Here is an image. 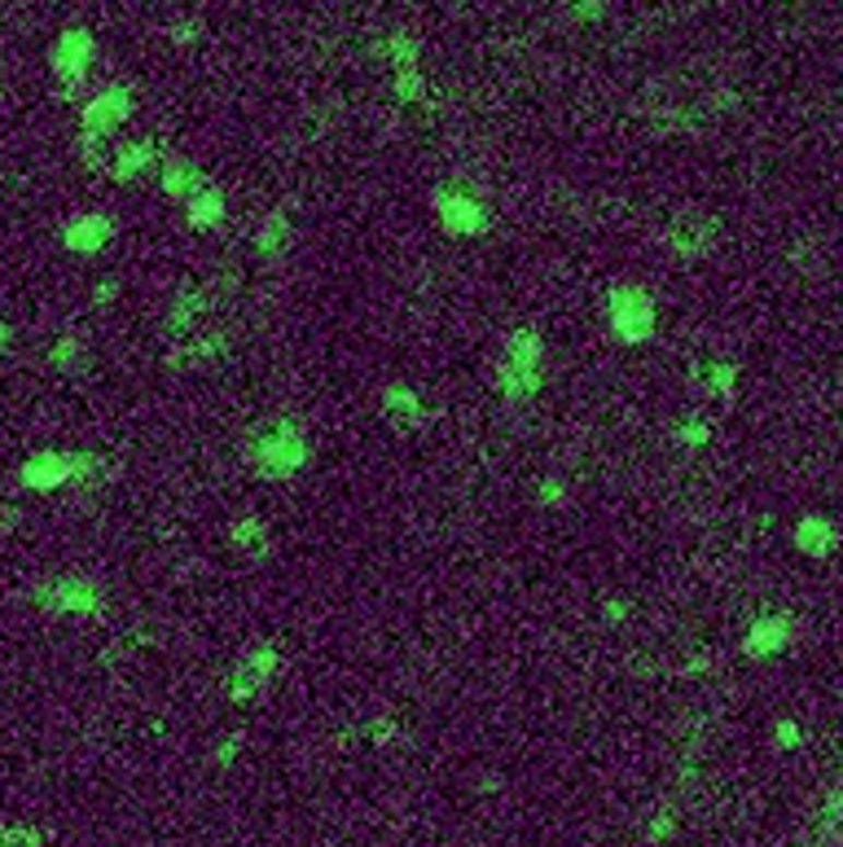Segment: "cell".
Listing matches in <instances>:
<instances>
[{
    "mask_svg": "<svg viewBox=\"0 0 843 847\" xmlns=\"http://www.w3.org/2000/svg\"><path fill=\"white\" fill-rule=\"evenodd\" d=\"M391 93H396V102H405V106L422 102V97H426V75H422V67L396 71V80H391Z\"/></svg>",
    "mask_w": 843,
    "mask_h": 847,
    "instance_id": "cell-24",
    "label": "cell"
},
{
    "mask_svg": "<svg viewBox=\"0 0 843 847\" xmlns=\"http://www.w3.org/2000/svg\"><path fill=\"white\" fill-rule=\"evenodd\" d=\"M545 383V339L531 326H518L501 343V365H496V387L510 404H527Z\"/></svg>",
    "mask_w": 843,
    "mask_h": 847,
    "instance_id": "cell-3",
    "label": "cell"
},
{
    "mask_svg": "<svg viewBox=\"0 0 843 847\" xmlns=\"http://www.w3.org/2000/svg\"><path fill=\"white\" fill-rule=\"evenodd\" d=\"M536 505L540 509H562V505H567V483H562V474H545L536 483Z\"/></svg>",
    "mask_w": 843,
    "mask_h": 847,
    "instance_id": "cell-26",
    "label": "cell"
},
{
    "mask_svg": "<svg viewBox=\"0 0 843 847\" xmlns=\"http://www.w3.org/2000/svg\"><path fill=\"white\" fill-rule=\"evenodd\" d=\"M281 672V650L272 646V642H259V646H250L237 663H233V672H229V703H250V698H259L268 685H272V677Z\"/></svg>",
    "mask_w": 843,
    "mask_h": 847,
    "instance_id": "cell-8",
    "label": "cell"
},
{
    "mask_svg": "<svg viewBox=\"0 0 843 847\" xmlns=\"http://www.w3.org/2000/svg\"><path fill=\"white\" fill-rule=\"evenodd\" d=\"M36 607L45 615H75V620H93L106 611V589L93 576H49L36 585Z\"/></svg>",
    "mask_w": 843,
    "mask_h": 847,
    "instance_id": "cell-5",
    "label": "cell"
},
{
    "mask_svg": "<svg viewBox=\"0 0 843 847\" xmlns=\"http://www.w3.org/2000/svg\"><path fill=\"white\" fill-rule=\"evenodd\" d=\"M132 110H137V97H132L128 84H110V89H102L97 97L84 102V110H80V137H75V150H80L84 167L106 172V154L102 150L132 119Z\"/></svg>",
    "mask_w": 843,
    "mask_h": 847,
    "instance_id": "cell-2",
    "label": "cell"
},
{
    "mask_svg": "<svg viewBox=\"0 0 843 847\" xmlns=\"http://www.w3.org/2000/svg\"><path fill=\"white\" fill-rule=\"evenodd\" d=\"M110 242H115V215L110 211H84V215L67 220V228H62V246L80 259L102 255Z\"/></svg>",
    "mask_w": 843,
    "mask_h": 847,
    "instance_id": "cell-9",
    "label": "cell"
},
{
    "mask_svg": "<svg viewBox=\"0 0 843 847\" xmlns=\"http://www.w3.org/2000/svg\"><path fill=\"white\" fill-rule=\"evenodd\" d=\"M19 522H23V509H19V505H0V540L14 536Z\"/></svg>",
    "mask_w": 843,
    "mask_h": 847,
    "instance_id": "cell-33",
    "label": "cell"
},
{
    "mask_svg": "<svg viewBox=\"0 0 843 847\" xmlns=\"http://www.w3.org/2000/svg\"><path fill=\"white\" fill-rule=\"evenodd\" d=\"M202 180H207V172H198L185 154H163L159 158V189H163V198L185 202Z\"/></svg>",
    "mask_w": 843,
    "mask_h": 847,
    "instance_id": "cell-16",
    "label": "cell"
},
{
    "mask_svg": "<svg viewBox=\"0 0 843 847\" xmlns=\"http://www.w3.org/2000/svg\"><path fill=\"white\" fill-rule=\"evenodd\" d=\"M602 14H607L602 0H585V5H576V19H581V23H594V19H602Z\"/></svg>",
    "mask_w": 843,
    "mask_h": 847,
    "instance_id": "cell-34",
    "label": "cell"
},
{
    "mask_svg": "<svg viewBox=\"0 0 843 847\" xmlns=\"http://www.w3.org/2000/svg\"><path fill=\"white\" fill-rule=\"evenodd\" d=\"M378 58H383L391 71H409V67H418L422 45L409 40V36H387V40H378Z\"/></svg>",
    "mask_w": 843,
    "mask_h": 847,
    "instance_id": "cell-21",
    "label": "cell"
},
{
    "mask_svg": "<svg viewBox=\"0 0 843 847\" xmlns=\"http://www.w3.org/2000/svg\"><path fill=\"white\" fill-rule=\"evenodd\" d=\"M185 220H189V228H198V233H207V228H215V224H224V215H229V198H224V189L207 176L185 202Z\"/></svg>",
    "mask_w": 843,
    "mask_h": 847,
    "instance_id": "cell-14",
    "label": "cell"
},
{
    "mask_svg": "<svg viewBox=\"0 0 843 847\" xmlns=\"http://www.w3.org/2000/svg\"><path fill=\"white\" fill-rule=\"evenodd\" d=\"M0 847H45V834L27 821H0Z\"/></svg>",
    "mask_w": 843,
    "mask_h": 847,
    "instance_id": "cell-25",
    "label": "cell"
},
{
    "mask_svg": "<svg viewBox=\"0 0 843 847\" xmlns=\"http://www.w3.org/2000/svg\"><path fill=\"white\" fill-rule=\"evenodd\" d=\"M672 834H677V812H659L646 830V843H668Z\"/></svg>",
    "mask_w": 843,
    "mask_h": 847,
    "instance_id": "cell-30",
    "label": "cell"
},
{
    "mask_svg": "<svg viewBox=\"0 0 843 847\" xmlns=\"http://www.w3.org/2000/svg\"><path fill=\"white\" fill-rule=\"evenodd\" d=\"M237 751H242V733H229V738H224V742H220V751H215V755H211V764H215V768H229V764H233V755H237Z\"/></svg>",
    "mask_w": 843,
    "mask_h": 847,
    "instance_id": "cell-31",
    "label": "cell"
},
{
    "mask_svg": "<svg viewBox=\"0 0 843 847\" xmlns=\"http://www.w3.org/2000/svg\"><path fill=\"white\" fill-rule=\"evenodd\" d=\"M93 58H97V40L89 27H62L58 40L49 45V71L58 80L62 93H75L89 71H93Z\"/></svg>",
    "mask_w": 843,
    "mask_h": 847,
    "instance_id": "cell-7",
    "label": "cell"
},
{
    "mask_svg": "<svg viewBox=\"0 0 843 847\" xmlns=\"http://www.w3.org/2000/svg\"><path fill=\"white\" fill-rule=\"evenodd\" d=\"M703 383H707L721 400H734V391H738V361H707V365H703Z\"/></svg>",
    "mask_w": 843,
    "mask_h": 847,
    "instance_id": "cell-22",
    "label": "cell"
},
{
    "mask_svg": "<svg viewBox=\"0 0 843 847\" xmlns=\"http://www.w3.org/2000/svg\"><path fill=\"white\" fill-rule=\"evenodd\" d=\"M19 483L27 492H45L49 496V492H58V487L71 483V457L62 448H40V452H32L19 466Z\"/></svg>",
    "mask_w": 843,
    "mask_h": 847,
    "instance_id": "cell-10",
    "label": "cell"
},
{
    "mask_svg": "<svg viewBox=\"0 0 843 847\" xmlns=\"http://www.w3.org/2000/svg\"><path fill=\"white\" fill-rule=\"evenodd\" d=\"M839 808H843V795H839V786H830L826 790V808H821V834H826V843L839 838Z\"/></svg>",
    "mask_w": 843,
    "mask_h": 847,
    "instance_id": "cell-28",
    "label": "cell"
},
{
    "mask_svg": "<svg viewBox=\"0 0 843 847\" xmlns=\"http://www.w3.org/2000/svg\"><path fill=\"white\" fill-rule=\"evenodd\" d=\"M115 299H119V277L97 281V286H93V304H97V308H106V304H115Z\"/></svg>",
    "mask_w": 843,
    "mask_h": 847,
    "instance_id": "cell-32",
    "label": "cell"
},
{
    "mask_svg": "<svg viewBox=\"0 0 843 847\" xmlns=\"http://www.w3.org/2000/svg\"><path fill=\"white\" fill-rule=\"evenodd\" d=\"M10 343H14V326H10L5 317H0V352H5Z\"/></svg>",
    "mask_w": 843,
    "mask_h": 847,
    "instance_id": "cell-36",
    "label": "cell"
},
{
    "mask_svg": "<svg viewBox=\"0 0 843 847\" xmlns=\"http://www.w3.org/2000/svg\"><path fill=\"white\" fill-rule=\"evenodd\" d=\"M716 242H721V220L716 215H681L672 228H668V246L677 250V255H686V259H703V255H712L716 250Z\"/></svg>",
    "mask_w": 843,
    "mask_h": 847,
    "instance_id": "cell-11",
    "label": "cell"
},
{
    "mask_svg": "<svg viewBox=\"0 0 843 847\" xmlns=\"http://www.w3.org/2000/svg\"><path fill=\"white\" fill-rule=\"evenodd\" d=\"M672 439H677L681 448L694 452V448H703V444L712 439V422H707V417H690V422H681V426L672 431Z\"/></svg>",
    "mask_w": 843,
    "mask_h": 847,
    "instance_id": "cell-27",
    "label": "cell"
},
{
    "mask_svg": "<svg viewBox=\"0 0 843 847\" xmlns=\"http://www.w3.org/2000/svg\"><path fill=\"white\" fill-rule=\"evenodd\" d=\"M773 742H777L782 751H799V746H804V729H799V720L782 716V720L773 725Z\"/></svg>",
    "mask_w": 843,
    "mask_h": 847,
    "instance_id": "cell-29",
    "label": "cell"
},
{
    "mask_svg": "<svg viewBox=\"0 0 843 847\" xmlns=\"http://www.w3.org/2000/svg\"><path fill=\"white\" fill-rule=\"evenodd\" d=\"M607 321L611 334L629 348H642L655 339V299L637 281H620V286L607 291Z\"/></svg>",
    "mask_w": 843,
    "mask_h": 847,
    "instance_id": "cell-4",
    "label": "cell"
},
{
    "mask_svg": "<svg viewBox=\"0 0 843 847\" xmlns=\"http://www.w3.org/2000/svg\"><path fill=\"white\" fill-rule=\"evenodd\" d=\"M229 544H233L237 557L259 562V557L272 553V527H268L264 518H237V522L229 527Z\"/></svg>",
    "mask_w": 843,
    "mask_h": 847,
    "instance_id": "cell-18",
    "label": "cell"
},
{
    "mask_svg": "<svg viewBox=\"0 0 843 847\" xmlns=\"http://www.w3.org/2000/svg\"><path fill=\"white\" fill-rule=\"evenodd\" d=\"M795 549L808 557H830L839 549V527L826 514H808L795 522Z\"/></svg>",
    "mask_w": 843,
    "mask_h": 847,
    "instance_id": "cell-17",
    "label": "cell"
},
{
    "mask_svg": "<svg viewBox=\"0 0 843 847\" xmlns=\"http://www.w3.org/2000/svg\"><path fill=\"white\" fill-rule=\"evenodd\" d=\"M291 237H295V228H291V215L286 211H268L264 220H259V228H255V250L264 255V259H281V255H286L291 250Z\"/></svg>",
    "mask_w": 843,
    "mask_h": 847,
    "instance_id": "cell-19",
    "label": "cell"
},
{
    "mask_svg": "<svg viewBox=\"0 0 843 847\" xmlns=\"http://www.w3.org/2000/svg\"><path fill=\"white\" fill-rule=\"evenodd\" d=\"M624 615H629V602H624V598H611V602H607V611H602V620H607V624H620Z\"/></svg>",
    "mask_w": 843,
    "mask_h": 847,
    "instance_id": "cell-35",
    "label": "cell"
},
{
    "mask_svg": "<svg viewBox=\"0 0 843 847\" xmlns=\"http://www.w3.org/2000/svg\"><path fill=\"white\" fill-rule=\"evenodd\" d=\"M791 642H795V624H791V615H760V620H751V628H747V637H742V655L747 659H773V655H782V650H791Z\"/></svg>",
    "mask_w": 843,
    "mask_h": 847,
    "instance_id": "cell-12",
    "label": "cell"
},
{
    "mask_svg": "<svg viewBox=\"0 0 843 847\" xmlns=\"http://www.w3.org/2000/svg\"><path fill=\"white\" fill-rule=\"evenodd\" d=\"M71 457V483L75 487H97L110 479V461L102 452H67Z\"/></svg>",
    "mask_w": 843,
    "mask_h": 847,
    "instance_id": "cell-20",
    "label": "cell"
},
{
    "mask_svg": "<svg viewBox=\"0 0 843 847\" xmlns=\"http://www.w3.org/2000/svg\"><path fill=\"white\" fill-rule=\"evenodd\" d=\"M159 158H163L159 145H154L150 137H141V141L119 145V150L110 154L106 172H110V180H119V185H137V180H145V176L159 172Z\"/></svg>",
    "mask_w": 843,
    "mask_h": 847,
    "instance_id": "cell-13",
    "label": "cell"
},
{
    "mask_svg": "<svg viewBox=\"0 0 843 847\" xmlns=\"http://www.w3.org/2000/svg\"><path fill=\"white\" fill-rule=\"evenodd\" d=\"M378 413H383L391 426H400V431H422V422H426L422 396H418L413 387H405V383L383 387V396H378Z\"/></svg>",
    "mask_w": 843,
    "mask_h": 847,
    "instance_id": "cell-15",
    "label": "cell"
},
{
    "mask_svg": "<svg viewBox=\"0 0 843 847\" xmlns=\"http://www.w3.org/2000/svg\"><path fill=\"white\" fill-rule=\"evenodd\" d=\"M49 361H54L58 374H75V369L84 365V343H80L75 334H58L54 348H49Z\"/></svg>",
    "mask_w": 843,
    "mask_h": 847,
    "instance_id": "cell-23",
    "label": "cell"
},
{
    "mask_svg": "<svg viewBox=\"0 0 843 847\" xmlns=\"http://www.w3.org/2000/svg\"><path fill=\"white\" fill-rule=\"evenodd\" d=\"M431 207H435V220H440V228L448 237H479V233L492 228V211H488V202L470 185H457V180L440 185Z\"/></svg>",
    "mask_w": 843,
    "mask_h": 847,
    "instance_id": "cell-6",
    "label": "cell"
},
{
    "mask_svg": "<svg viewBox=\"0 0 843 847\" xmlns=\"http://www.w3.org/2000/svg\"><path fill=\"white\" fill-rule=\"evenodd\" d=\"M242 457L259 479L281 483V479H295L313 461V435L295 417H268L246 431Z\"/></svg>",
    "mask_w": 843,
    "mask_h": 847,
    "instance_id": "cell-1",
    "label": "cell"
}]
</instances>
